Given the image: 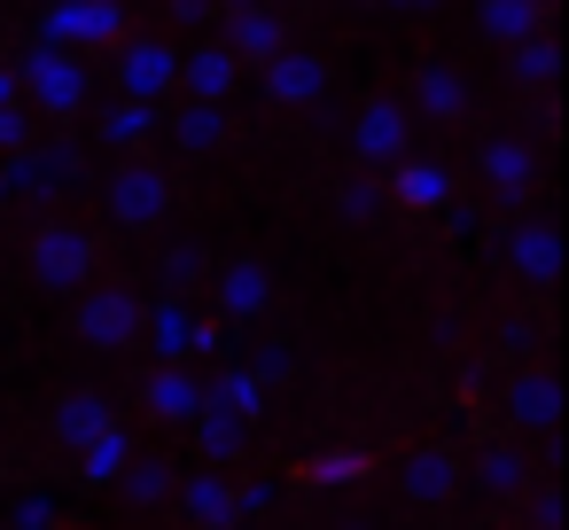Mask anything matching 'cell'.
Wrapping results in <instances>:
<instances>
[{
  "label": "cell",
  "mask_w": 569,
  "mask_h": 530,
  "mask_svg": "<svg viewBox=\"0 0 569 530\" xmlns=\"http://www.w3.org/2000/svg\"><path fill=\"white\" fill-rule=\"evenodd\" d=\"M17 79V94H32V110H48V118H79L87 102H94V79H87V63L79 56H56V48H24V63L9 71Z\"/></svg>",
  "instance_id": "1"
},
{
  "label": "cell",
  "mask_w": 569,
  "mask_h": 530,
  "mask_svg": "<svg viewBox=\"0 0 569 530\" xmlns=\"http://www.w3.org/2000/svg\"><path fill=\"white\" fill-rule=\"evenodd\" d=\"M32 281L40 289H87L94 281V234L71 227V219L32 227Z\"/></svg>",
  "instance_id": "2"
},
{
  "label": "cell",
  "mask_w": 569,
  "mask_h": 530,
  "mask_svg": "<svg viewBox=\"0 0 569 530\" xmlns=\"http://www.w3.org/2000/svg\"><path fill=\"white\" fill-rule=\"evenodd\" d=\"M71 328H79L87 351H133L141 343V297L133 289H87Z\"/></svg>",
  "instance_id": "3"
},
{
  "label": "cell",
  "mask_w": 569,
  "mask_h": 530,
  "mask_svg": "<svg viewBox=\"0 0 569 530\" xmlns=\"http://www.w3.org/2000/svg\"><path fill=\"white\" fill-rule=\"evenodd\" d=\"M79 172H87V157L71 149V141H32V149H17L9 164H0V180H9V196H63V188H79Z\"/></svg>",
  "instance_id": "4"
},
{
  "label": "cell",
  "mask_w": 569,
  "mask_h": 530,
  "mask_svg": "<svg viewBox=\"0 0 569 530\" xmlns=\"http://www.w3.org/2000/svg\"><path fill=\"white\" fill-rule=\"evenodd\" d=\"M126 32V9L118 0H56L40 17V48L71 56V48H94V40H118Z\"/></svg>",
  "instance_id": "5"
},
{
  "label": "cell",
  "mask_w": 569,
  "mask_h": 530,
  "mask_svg": "<svg viewBox=\"0 0 569 530\" xmlns=\"http://www.w3.org/2000/svg\"><path fill=\"white\" fill-rule=\"evenodd\" d=\"M102 196H110V219H118V227H164V211H172V180H164V164H141V157L118 164Z\"/></svg>",
  "instance_id": "6"
},
{
  "label": "cell",
  "mask_w": 569,
  "mask_h": 530,
  "mask_svg": "<svg viewBox=\"0 0 569 530\" xmlns=\"http://www.w3.org/2000/svg\"><path fill=\"white\" fill-rule=\"evenodd\" d=\"M172 79H180V48H172V40H126V48H118V94H126V102L157 110V102L172 94Z\"/></svg>",
  "instance_id": "7"
},
{
  "label": "cell",
  "mask_w": 569,
  "mask_h": 530,
  "mask_svg": "<svg viewBox=\"0 0 569 530\" xmlns=\"http://www.w3.org/2000/svg\"><path fill=\"white\" fill-rule=\"evenodd\" d=\"M499 258H507V273L522 289H553L561 281V227L553 219H515L507 242H499Z\"/></svg>",
  "instance_id": "8"
},
{
  "label": "cell",
  "mask_w": 569,
  "mask_h": 530,
  "mask_svg": "<svg viewBox=\"0 0 569 530\" xmlns=\"http://www.w3.org/2000/svg\"><path fill=\"white\" fill-rule=\"evenodd\" d=\"M406 141H413V126H406V102H359V118H351V157L359 164H406Z\"/></svg>",
  "instance_id": "9"
},
{
  "label": "cell",
  "mask_w": 569,
  "mask_h": 530,
  "mask_svg": "<svg viewBox=\"0 0 569 530\" xmlns=\"http://www.w3.org/2000/svg\"><path fill=\"white\" fill-rule=\"evenodd\" d=\"M141 343L157 351V367H188V351H196V304L188 297L141 304Z\"/></svg>",
  "instance_id": "10"
},
{
  "label": "cell",
  "mask_w": 569,
  "mask_h": 530,
  "mask_svg": "<svg viewBox=\"0 0 569 530\" xmlns=\"http://www.w3.org/2000/svg\"><path fill=\"white\" fill-rule=\"evenodd\" d=\"M234 79H242V63L219 48V40H196L188 56H180V79L172 87H188V102H203V110H219L227 94H234Z\"/></svg>",
  "instance_id": "11"
},
{
  "label": "cell",
  "mask_w": 569,
  "mask_h": 530,
  "mask_svg": "<svg viewBox=\"0 0 569 530\" xmlns=\"http://www.w3.org/2000/svg\"><path fill=\"white\" fill-rule=\"evenodd\" d=\"M266 102H289V110H305V102H320L328 94V63L312 56V48H281L273 63H266Z\"/></svg>",
  "instance_id": "12"
},
{
  "label": "cell",
  "mask_w": 569,
  "mask_h": 530,
  "mask_svg": "<svg viewBox=\"0 0 569 530\" xmlns=\"http://www.w3.org/2000/svg\"><path fill=\"white\" fill-rule=\"evenodd\" d=\"M561 374L553 367H522V374H507V421L515 429H553L561 421Z\"/></svg>",
  "instance_id": "13"
},
{
  "label": "cell",
  "mask_w": 569,
  "mask_h": 530,
  "mask_svg": "<svg viewBox=\"0 0 569 530\" xmlns=\"http://www.w3.org/2000/svg\"><path fill=\"white\" fill-rule=\"evenodd\" d=\"M483 188L499 196V203H522L530 196V180H538V149L530 141H515V133H499V141H483Z\"/></svg>",
  "instance_id": "14"
},
{
  "label": "cell",
  "mask_w": 569,
  "mask_h": 530,
  "mask_svg": "<svg viewBox=\"0 0 569 530\" xmlns=\"http://www.w3.org/2000/svg\"><path fill=\"white\" fill-rule=\"evenodd\" d=\"M141 406L157 413V421H196L203 413V374L196 367H149V382H141Z\"/></svg>",
  "instance_id": "15"
},
{
  "label": "cell",
  "mask_w": 569,
  "mask_h": 530,
  "mask_svg": "<svg viewBox=\"0 0 569 530\" xmlns=\"http://www.w3.org/2000/svg\"><path fill=\"white\" fill-rule=\"evenodd\" d=\"M172 499H180V514H188V522H203V530H234V476L196 468V476H180V483H172Z\"/></svg>",
  "instance_id": "16"
},
{
  "label": "cell",
  "mask_w": 569,
  "mask_h": 530,
  "mask_svg": "<svg viewBox=\"0 0 569 530\" xmlns=\"http://www.w3.org/2000/svg\"><path fill=\"white\" fill-rule=\"evenodd\" d=\"M234 63H273L281 48H289V24L273 17V9H234L227 17V40H219Z\"/></svg>",
  "instance_id": "17"
},
{
  "label": "cell",
  "mask_w": 569,
  "mask_h": 530,
  "mask_svg": "<svg viewBox=\"0 0 569 530\" xmlns=\"http://www.w3.org/2000/svg\"><path fill=\"white\" fill-rule=\"evenodd\" d=\"M266 304H273V273H266L258 258L219 266V320H258Z\"/></svg>",
  "instance_id": "18"
},
{
  "label": "cell",
  "mask_w": 569,
  "mask_h": 530,
  "mask_svg": "<svg viewBox=\"0 0 569 530\" xmlns=\"http://www.w3.org/2000/svg\"><path fill=\"white\" fill-rule=\"evenodd\" d=\"M460 476H468V468H460L452 452H437V444H429V452H413V460L398 468V491H406L413 507H445V499L460 491Z\"/></svg>",
  "instance_id": "19"
},
{
  "label": "cell",
  "mask_w": 569,
  "mask_h": 530,
  "mask_svg": "<svg viewBox=\"0 0 569 530\" xmlns=\"http://www.w3.org/2000/svg\"><path fill=\"white\" fill-rule=\"evenodd\" d=\"M390 196H398L406 211H445V203H452V172L406 157V164H390Z\"/></svg>",
  "instance_id": "20"
},
{
  "label": "cell",
  "mask_w": 569,
  "mask_h": 530,
  "mask_svg": "<svg viewBox=\"0 0 569 530\" xmlns=\"http://www.w3.org/2000/svg\"><path fill=\"white\" fill-rule=\"evenodd\" d=\"M203 406H211V413H234V421H250V429H258L266 390L250 382V367H219V374H203Z\"/></svg>",
  "instance_id": "21"
},
{
  "label": "cell",
  "mask_w": 569,
  "mask_h": 530,
  "mask_svg": "<svg viewBox=\"0 0 569 530\" xmlns=\"http://www.w3.org/2000/svg\"><path fill=\"white\" fill-rule=\"evenodd\" d=\"M102 429H118L110 398H102V390H63V406H56V437H63V444H94Z\"/></svg>",
  "instance_id": "22"
},
{
  "label": "cell",
  "mask_w": 569,
  "mask_h": 530,
  "mask_svg": "<svg viewBox=\"0 0 569 530\" xmlns=\"http://www.w3.org/2000/svg\"><path fill=\"white\" fill-rule=\"evenodd\" d=\"M476 24H483V40L522 48V40H538V32H546V9H538V0H483Z\"/></svg>",
  "instance_id": "23"
},
{
  "label": "cell",
  "mask_w": 569,
  "mask_h": 530,
  "mask_svg": "<svg viewBox=\"0 0 569 530\" xmlns=\"http://www.w3.org/2000/svg\"><path fill=\"white\" fill-rule=\"evenodd\" d=\"M413 110H429V118H460V110H468V79H460L452 63H421V71H413Z\"/></svg>",
  "instance_id": "24"
},
{
  "label": "cell",
  "mask_w": 569,
  "mask_h": 530,
  "mask_svg": "<svg viewBox=\"0 0 569 530\" xmlns=\"http://www.w3.org/2000/svg\"><path fill=\"white\" fill-rule=\"evenodd\" d=\"M188 429H196V452H203V468H227V460L250 444V421H234V413H211V406H203Z\"/></svg>",
  "instance_id": "25"
},
{
  "label": "cell",
  "mask_w": 569,
  "mask_h": 530,
  "mask_svg": "<svg viewBox=\"0 0 569 530\" xmlns=\"http://www.w3.org/2000/svg\"><path fill=\"white\" fill-rule=\"evenodd\" d=\"M530 483V460L515 452V444H483L476 452V491H491V499H515Z\"/></svg>",
  "instance_id": "26"
},
{
  "label": "cell",
  "mask_w": 569,
  "mask_h": 530,
  "mask_svg": "<svg viewBox=\"0 0 569 530\" xmlns=\"http://www.w3.org/2000/svg\"><path fill=\"white\" fill-rule=\"evenodd\" d=\"M227 141V110H203V102H188L180 118H172V149L180 157H211Z\"/></svg>",
  "instance_id": "27"
},
{
  "label": "cell",
  "mask_w": 569,
  "mask_h": 530,
  "mask_svg": "<svg viewBox=\"0 0 569 530\" xmlns=\"http://www.w3.org/2000/svg\"><path fill=\"white\" fill-rule=\"evenodd\" d=\"M126 460H133V437L126 429H102L94 444H79V483H118Z\"/></svg>",
  "instance_id": "28"
},
{
  "label": "cell",
  "mask_w": 569,
  "mask_h": 530,
  "mask_svg": "<svg viewBox=\"0 0 569 530\" xmlns=\"http://www.w3.org/2000/svg\"><path fill=\"white\" fill-rule=\"evenodd\" d=\"M118 483H126V499H133V507H157V499H172L180 468H172V460H157V452H133Z\"/></svg>",
  "instance_id": "29"
},
{
  "label": "cell",
  "mask_w": 569,
  "mask_h": 530,
  "mask_svg": "<svg viewBox=\"0 0 569 530\" xmlns=\"http://www.w3.org/2000/svg\"><path fill=\"white\" fill-rule=\"evenodd\" d=\"M211 281V250L203 242H172L164 250V297H188V289H203Z\"/></svg>",
  "instance_id": "30"
},
{
  "label": "cell",
  "mask_w": 569,
  "mask_h": 530,
  "mask_svg": "<svg viewBox=\"0 0 569 530\" xmlns=\"http://www.w3.org/2000/svg\"><path fill=\"white\" fill-rule=\"evenodd\" d=\"M157 133V110H141V102H110L102 110V141H118V149H141Z\"/></svg>",
  "instance_id": "31"
},
{
  "label": "cell",
  "mask_w": 569,
  "mask_h": 530,
  "mask_svg": "<svg viewBox=\"0 0 569 530\" xmlns=\"http://www.w3.org/2000/svg\"><path fill=\"white\" fill-rule=\"evenodd\" d=\"M553 63H561V48H553L546 32L515 48V79H522V87H546V79H553Z\"/></svg>",
  "instance_id": "32"
},
{
  "label": "cell",
  "mask_w": 569,
  "mask_h": 530,
  "mask_svg": "<svg viewBox=\"0 0 569 530\" xmlns=\"http://www.w3.org/2000/svg\"><path fill=\"white\" fill-rule=\"evenodd\" d=\"M359 476H367V452H351V444H336V452H320V460H312V483H320V491L359 483Z\"/></svg>",
  "instance_id": "33"
},
{
  "label": "cell",
  "mask_w": 569,
  "mask_h": 530,
  "mask_svg": "<svg viewBox=\"0 0 569 530\" xmlns=\"http://www.w3.org/2000/svg\"><path fill=\"white\" fill-rule=\"evenodd\" d=\"M273 507H281V483H266V476L234 483V522H258V514H273Z\"/></svg>",
  "instance_id": "34"
},
{
  "label": "cell",
  "mask_w": 569,
  "mask_h": 530,
  "mask_svg": "<svg viewBox=\"0 0 569 530\" xmlns=\"http://www.w3.org/2000/svg\"><path fill=\"white\" fill-rule=\"evenodd\" d=\"M289 374H297V351H289V343H266V351H258V367H250V382H258V390H266V382H289Z\"/></svg>",
  "instance_id": "35"
},
{
  "label": "cell",
  "mask_w": 569,
  "mask_h": 530,
  "mask_svg": "<svg viewBox=\"0 0 569 530\" xmlns=\"http://www.w3.org/2000/svg\"><path fill=\"white\" fill-rule=\"evenodd\" d=\"M9 530H56V499H48V491H32V499H17V514H9Z\"/></svg>",
  "instance_id": "36"
},
{
  "label": "cell",
  "mask_w": 569,
  "mask_h": 530,
  "mask_svg": "<svg viewBox=\"0 0 569 530\" xmlns=\"http://www.w3.org/2000/svg\"><path fill=\"white\" fill-rule=\"evenodd\" d=\"M0 149H9V157L32 149V110H24V102H17V110H0Z\"/></svg>",
  "instance_id": "37"
},
{
  "label": "cell",
  "mask_w": 569,
  "mask_h": 530,
  "mask_svg": "<svg viewBox=\"0 0 569 530\" xmlns=\"http://www.w3.org/2000/svg\"><path fill=\"white\" fill-rule=\"evenodd\" d=\"M343 211H351V219H375V211H382V188H375V180H351V188H343Z\"/></svg>",
  "instance_id": "38"
},
{
  "label": "cell",
  "mask_w": 569,
  "mask_h": 530,
  "mask_svg": "<svg viewBox=\"0 0 569 530\" xmlns=\"http://www.w3.org/2000/svg\"><path fill=\"white\" fill-rule=\"evenodd\" d=\"M530 522H538V530H561V491H553V483L530 499Z\"/></svg>",
  "instance_id": "39"
},
{
  "label": "cell",
  "mask_w": 569,
  "mask_h": 530,
  "mask_svg": "<svg viewBox=\"0 0 569 530\" xmlns=\"http://www.w3.org/2000/svg\"><path fill=\"white\" fill-rule=\"evenodd\" d=\"M172 9H180V24H196V32H203V24L219 17V0H172Z\"/></svg>",
  "instance_id": "40"
},
{
  "label": "cell",
  "mask_w": 569,
  "mask_h": 530,
  "mask_svg": "<svg viewBox=\"0 0 569 530\" xmlns=\"http://www.w3.org/2000/svg\"><path fill=\"white\" fill-rule=\"evenodd\" d=\"M203 351H227V328H219V320H196V359H203Z\"/></svg>",
  "instance_id": "41"
},
{
  "label": "cell",
  "mask_w": 569,
  "mask_h": 530,
  "mask_svg": "<svg viewBox=\"0 0 569 530\" xmlns=\"http://www.w3.org/2000/svg\"><path fill=\"white\" fill-rule=\"evenodd\" d=\"M17 102H24V94H17V79H9V71H0V110H17Z\"/></svg>",
  "instance_id": "42"
},
{
  "label": "cell",
  "mask_w": 569,
  "mask_h": 530,
  "mask_svg": "<svg viewBox=\"0 0 569 530\" xmlns=\"http://www.w3.org/2000/svg\"><path fill=\"white\" fill-rule=\"evenodd\" d=\"M382 9H437V0H382Z\"/></svg>",
  "instance_id": "43"
},
{
  "label": "cell",
  "mask_w": 569,
  "mask_h": 530,
  "mask_svg": "<svg viewBox=\"0 0 569 530\" xmlns=\"http://www.w3.org/2000/svg\"><path fill=\"white\" fill-rule=\"evenodd\" d=\"M219 9H227V17H234V9H266V0H219Z\"/></svg>",
  "instance_id": "44"
},
{
  "label": "cell",
  "mask_w": 569,
  "mask_h": 530,
  "mask_svg": "<svg viewBox=\"0 0 569 530\" xmlns=\"http://www.w3.org/2000/svg\"><path fill=\"white\" fill-rule=\"evenodd\" d=\"M0 211H9V180H0Z\"/></svg>",
  "instance_id": "45"
},
{
  "label": "cell",
  "mask_w": 569,
  "mask_h": 530,
  "mask_svg": "<svg viewBox=\"0 0 569 530\" xmlns=\"http://www.w3.org/2000/svg\"><path fill=\"white\" fill-rule=\"evenodd\" d=\"M343 530H367V522H343Z\"/></svg>",
  "instance_id": "46"
},
{
  "label": "cell",
  "mask_w": 569,
  "mask_h": 530,
  "mask_svg": "<svg viewBox=\"0 0 569 530\" xmlns=\"http://www.w3.org/2000/svg\"><path fill=\"white\" fill-rule=\"evenodd\" d=\"M538 9H546V0H538Z\"/></svg>",
  "instance_id": "47"
},
{
  "label": "cell",
  "mask_w": 569,
  "mask_h": 530,
  "mask_svg": "<svg viewBox=\"0 0 569 530\" xmlns=\"http://www.w3.org/2000/svg\"><path fill=\"white\" fill-rule=\"evenodd\" d=\"M48 9H56V0H48Z\"/></svg>",
  "instance_id": "48"
}]
</instances>
